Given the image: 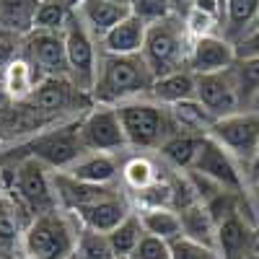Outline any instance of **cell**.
Wrapping results in <instances>:
<instances>
[{
    "label": "cell",
    "mask_w": 259,
    "mask_h": 259,
    "mask_svg": "<svg viewBox=\"0 0 259 259\" xmlns=\"http://www.w3.org/2000/svg\"><path fill=\"white\" fill-rule=\"evenodd\" d=\"M251 106H254V112H259V94L251 99Z\"/></svg>",
    "instance_id": "cell-48"
},
{
    "label": "cell",
    "mask_w": 259,
    "mask_h": 259,
    "mask_svg": "<svg viewBox=\"0 0 259 259\" xmlns=\"http://www.w3.org/2000/svg\"><path fill=\"white\" fill-rule=\"evenodd\" d=\"M52 187L57 194V202H62V207H68L70 212L114 194L109 184H89V182H80L70 174H65V171H57L52 177Z\"/></svg>",
    "instance_id": "cell-16"
},
{
    "label": "cell",
    "mask_w": 259,
    "mask_h": 259,
    "mask_svg": "<svg viewBox=\"0 0 259 259\" xmlns=\"http://www.w3.org/2000/svg\"><path fill=\"white\" fill-rule=\"evenodd\" d=\"M194 8L212 16V18H218V21H223V16H226V6L221 0H194Z\"/></svg>",
    "instance_id": "cell-42"
},
{
    "label": "cell",
    "mask_w": 259,
    "mask_h": 259,
    "mask_svg": "<svg viewBox=\"0 0 259 259\" xmlns=\"http://www.w3.org/2000/svg\"><path fill=\"white\" fill-rule=\"evenodd\" d=\"M171 259H212V249L197 244V241H189V239H177L171 241Z\"/></svg>",
    "instance_id": "cell-40"
},
{
    "label": "cell",
    "mask_w": 259,
    "mask_h": 259,
    "mask_svg": "<svg viewBox=\"0 0 259 259\" xmlns=\"http://www.w3.org/2000/svg\"><path fill=\"white\" fill-rule=\"evenodd\" d=\"M45 80V75H41L36 68H34V62L21 52L8 68L6 73L0 75V83H3V91L8 94L11 101H26L34 91H36V85Z\"/></svg>",
    "instance_id": "cell-20"
},
{
    "label": "cell",
    "mask_w": 259,
    "mask_h": 259,
    "mask_svg": "<svg viewBox=\"0 0 259 259\" xmlns=\"http://www.w3.org/2000/svg\"><path fill=\"white\" fill-rule=\"evenodd\" d=\"M80 140L85 153H112V150L127 148V135L117 106L94 104L80 119Z\"/></svg>",
    "instance_id": "cell-9"
},
{
    "label": "cell",
    "mask_w": 259,
    "mask_h": 259,
    "mask_svg": "<svg viewBox=\"0 0 259 259\" xmlns=\"http://www.w3.org/2000/svg\"><path fill=\"white\" fill-rule=\"evenodd\" d=\"M0 259H3V256H0Z\"/></svg>",
    "instance_id": "cell-54"
},
{
    "label": "cell",
    "mask_w": 259,
    "mask_h": 259,
    "mask_svg": "<svg viewBox=\"0 0 259 259\" xmlns=\"http://www.w3.org/2000/svg\"><path fill=\"white\" fill-rule=\"evenodd\" d=\"M254 26H259V13H256V24H254Z\"/></svg>",
    "instance_id": "cell-51"
},
{
    "label": "cell",
    "mask_w": 259,
    "mask_h": 259,
    "mask_svg": "<svg viewBox=\"0 0 259 259\" xmlns=\"http://www.w3.org/2000/svg\"><path fill=\"white\" fill-rule=\"evenodd\" d=\"M78 228L62 210L34 215L24 233V259H70L78 246Z\"/></svg>",
    "instance_id": "cell-2"
},
{
    "label": "cell",
    "mask_w": 259,
    "mask_h": 259,
    "mask_svg": "<svg viewBox=\"0 0 259 259\" xmlns=\"http://www.w3.org/2000/svg\"><path fill=\"white\" fill-rule=\"evenodd\" d=\"M13 189L21 207L34 215H41L57 207V194L52 179L47 177V163L39 158H18L13 168Z\"/></svg>",
    "instance_id": "cell-8"
},
{
    "label": "cell",
    "mask_w": 259,
    "mask_h": 259,
    "mask_svg": "<svg viewBox=\"0 0 259 259\" xmlns=\"http://www.w3.org/2000/svg\"><path fill=\"white\" fill-rule=\"evenodd\" d=\"M251 174L259 179V148H256V156H254V161H251Z\"/></svg>",
    "instance_id": "cell-45"
},
{
    "label": "cell",
    "mask_w": 259,
    "mask_h": 259,
    "mask_svg": "<svg viewBox=\"0 0 259 259\" xmlns=\"http://www.w3.org/2000/svg\"><path fill=\"white\" fill-rule=\"evenodd\" d=\"M192 171L212 179L215 184H221L223 189H231V192H239L244 189V179H241V171L236 168V161L228 150L215 143L210 135H205L202 145H200V153H197V161H194Z\"/></svg>",
    "instance_id": "cell-13"
},
{
    "label": "cell",
    "mask_w": 259,
    "mask_h": 259,
    "mask_svg": "<svg viewBox=\"0 0 259 259\" xmlns=\"http://www.w3.org/2000/svg\"><path fill=\"white\" fill-rule=\"evenodd\" d=\"M85 153L83 140H80V119L60 124L55 130L36 133L29 143L21 145V158H39L52 168L65 171L70 163H75Z\"/></svg>",
    "instance_id": "cell-5"
},
{
    "label": "cell",
    "mask_w": 259,
    "mask_h": 259,
    "mask_svg": "<svg viewBox=\"0 0 259 259\" xmlns=\"http://www.w3.org/2000/svg\"><path fill=\"white\" fill-rule=\"evenodd\" d=\"M205 135H197V133H177L163 140L161 145V153L166 161H171L177 168L182 171H189L197 161V153H200V145H202Z\"/></svg>",
    "instance_id": "cell-27"
},
{
    "label": "cell",
    "mask_w": 259,
    "mask_h": 259,
    "mask_svg": "<svg viewBox=\"0 0 259 259\" xmlns=\"http://www.w3.org/2000/svg\"><path fill=\"white\" fill-rule=\"evenodd\" d=\"M130 8L145 24H156V21H163L174 13L171 0H130Z\"/></svg>",
    "instance_id": "cell-36"
},
{
    "label": "cell",
    "mask_w": 259,
    "mask_h": 259,
    "mask_svg": "<svg viewBox=\"0 0 259 259\" xmlns=\"http://www.w3.org/2000/svg\"><path fill=\"white\" fill-rule=\"evenodd\" d=\"M122 177H124V182H127V187H130V189L140 192V189L150 187V184H153V182L158 179V171H156L153 161H148V158L138 156V158H130V161L124 163Z\"/></svg>",
    "instance_id": "cell-34"
},
{
    "label": "cell",
    "mask_w": 259,
    "mask_h": 259,
    "mask_svg": "<svg viewBox=\"0 0 259 259\" xmlns=\"http://www.w3.org/2000/svg\"><path fill=\"white\" fill-rule=\"evenodd\" d=\"M218 24H221L218 18H212V16H207V13L197 11V8H192V11H187V13H184V26H187V31H189V36H192V39L215 34Z\"/></svg>",
    "instance_id": "cell-38"
},
{
    "label": "cell",
    "mask_w": 259,
    "mask_h": 259,
    "mask_svg": "<svg viewBox=\"0 0 259 259\" xmlns=\"http://www.w3.org/2000/svg\"><path fill=\"white\" fill-rule=\"evenodd\" d=\"M70 259H75V256H70Z\"/></svg>",
    "instance_id": "cell-53"
},
{
    "label": "cell",
    "mask_w": 259,
    "mask_h": 259,
    "mask_svg": "<svg viewBox=\"0 0 259 259\" xmlns=\"http://www.w3.org/2000/svg\"><path fill=\"white\" fill-rule=\"evenodd\" d=\"M171 6H174V13H177V16L184 18V13L194 8V0H171Z\"/></svg>",
    "instance_id": "cell-43"
},
{
    "label": "cell",
    "mask_w": 259,
    "mask_h": 259,
    "mask_svg": "<svg viewBox=\"0 0 259 259\" xmlns=\"http://www.w3.org/2000/svg\"><path fill=\"white\" fill-rule=\"evenodd\" d=\"M65 3H68V6H70V8H78V6H80V3H83V0H65Z\"/></svg>",
    "instance_id": "cell-47"
},
{
    "label": "cell",
    "mask_w": 259,
    "mask_h": 259,
    "mask_svg": "<svg viewBox=\"0 0 259 259\" xmlns=\"http://www.w3.org/2000/svg\"><path fill=\"white\" fill-rule=\"evenodd\" d=\"M221 3H223V6H226V0H221Z\"/></svg>",
    "instance_id": "cell-52"
},
{
    "label": "cell",
    "mask_w": 259,
    "mask_h": 259,
    "mask_svg": "<svg viewBox=\"0 0 259 259\" xmlns=\"http://www.w3.org/2000/svg\"><path fill=\"white\" fill-rule=\"evenodd\" d=\"M75 8H70L65 0H39L34 13V31H62Z\"/></svg>",
    "instance_id": "cell-30"
},
{
    "label": "cell",
    "mask_w": 259,
    "mask_h": 259,
    "mask_svg": "<svg viewBox=\"0 0 259 259\" xmlns=\"http://www.w3.org/2000/svg\"><path fill=\"white\" fill-rule=\"evenodd\" d=\"M112 244H109V236L91 231V228H83L78 236V246H75V259H112Z\"/></svg>",
    "instance_id": "cell-32"
},
{
    "label": "cell",
    "mask_w": 259,
    "mask_h": 259,
    "mask_svg": "<svg viewBox=\"0 0 259 259\" xmlns=\"http://www.w3.org/2000/svg\"><path fill=\"white\" fill-rule=\"evenodd\" d=\"M150 85H153V73L143 55H104L91 96L96 104L117 106L143 96L145 91L150 94Z\"/></svg>",
    "instance_id": "cell-1"
},
{
    "label": "cell",
    "mask_w": 259,
    "mask_h": 259,
    "mask_svg": "<svg viewBox=\"0 0 259 259\" xmlns=\"http://www.w3.org/2000/svg\"><path fill=\"white\" fill-rule=\"evenodd\" d=\"M171 112V119H174L184 133H197V135H207L210 127L215 122V117L205 109V106L197 101V99H187V101H179L174 106H168Z\"/></svg>",
    "instance_id": "cell-29"
},
{
    "label": "cell",
    "mask_w": 259,
    "mask_h": 259,
    "mask_svg": "<svg viewBox=\"0 0 259 259\" xmlns=\"http://www.w3.org/2000/svg\"><path fill=\"white\" fill-rule=\"evenodd\" d=\"M8 101H11V99H8V94L3 91V83H0V106H6Z\"/></svg>",
    "instance_id": "cell-46"
},
{
    "label": "cell",
    "mask_w": 259,
    "mask_h": 259,
    "mask_svg": "<svg viewBox=\"0 0 259 259\" xmlns=\"http://www.w3.org/2000/svg\"><path fill=\"white\" fill-rule=\"evenodd\" d=\"M21 52H24V36L0 26V75L6 73V68Z\"/></svg>",
    "instance_id": "cell-37"
},
{
    "label": "cell",
    "mask_w": 259,
    "mask_h": 259,
    "mask_svg": "<svg viewBox=\"0 0 259 259\" xmlns=\"http://www.w3.org/2000/svg\"><path fill=\"white\" fill-rule=\"evenodd\" d=\"M39 0H0V26L21 36L34 31V13Z\"/></svg>",
    "instance_id": "cell-28"
},
{
    "label": "cell",
    "mask_w": 259,
    "mask_h": 259,
    "mask_svg": "<svg viewBox=\"0 0 259 259\" xmlns=\"http://www.w3.org/2000/svg\"><path fill=\"white\" fill-rule=\"evenodd\" d=\"M138 215H140V223H143L145 233H150V236H158V239H163L168 244L184 236L182 218L174 207H145Z\"/></svg>",
    "instance_id": "cell-25"
},
{
    "label": "cell",
    "mask_w": 259,
    "mask_h": 259,
    "mask_svg": "<svg viewBox=\"0 0 259 259\" xmlns=\"http://www.w3.org/2000/svg\"><path fill=\"white\" fill-rule=\"evenodd\" d=\"M249 241H251V228L241 218L239 210L218 221V249L223 251L226 259H244Z\"/></svg>",
    "instance_id": "cell-23"
},
{
    "label": "cell",
    "mask_w": 259,
    "mask_h": 259,
    "mask_svg": "<svg viewBox=\"0 0 259 259\" xmlns=\"http://www.w3.org/2000/svg\"><path fill=\"white\" fill-rule=\"evenodd\" d=\"M3 135H6V130H3V124H0V143H3Z\"/></svg>",
    "instance_id": "cell-49"
},
{
    "label": "cell",
    "mask_w": 259,
    "mask_h": 259,
    "mask_svg": "<svg viewBox=\"0 0 259 259\" xmlns=\"http://www.w3.org/2000/svg\"><path fill=\"white\" fill-rule=\"evenodd\" d=\"M24 207L13 197H0V256L3 259H16L18 251L24 254Z\"/></svg>",
    "instance_id": "cell-19"
},
{
    "label": "cell",
    "mask_w": 259,
    "mask_h": 259,
    "mask_svg": "<svg viewBox=\"0 0 259 259\" xmlns=\"http://www.w3.org/2000/svg\"><path fill=\"white\" fill-rule=\"evenodd\" d=\"M145 34H148V24L135 13H130L114 29L106 31L99 41H101L104 55H143Z\"/></svg>",
    "instance_id": "cell-17"
},
{
    "label": "cell",
    "mask_w": 259,
    "mask_h": 259,
    "mask_svg": "<svg viewBox=\"0 0 259 259\" xmlns=\"http://www.w3.org/2000/svg\"><path fill=\"white\" fill-rule=\"evenodd\" d=\"M24 55L34 62V68L45 78H70L68 50L62 31H31L24 36Z\"/></svg>",
    "instance_id": "cell-11"
},
{
    "label": "cell",
    "mask_w": 259,
    "mask_h": 259,
    "mask_svg": "<svg viewBox=\"0 0 259 259\" xmlns=\"http://www.w3.org/2000/svg\"><path fill=\"white\" fill-rule=\"evenodd\" d=\"M143 223H140V215H130L124 223H119L112 233H109V244H112V251L114 256H133L135 246L140 244L143 239Z\"/></svg>",
    "instance_id": "cell-31"
},
{
    "label": "cell",
    "mask_w": 259,
    "mask_h": 259,
    "mask_svg": "<svg viewBox=\"0 0 259 259\" xmlns=\"http://www.w3.org/2000/svg\"><path fill=\"white\" fill-rule=\"evenodd\" d=\"M249 210L254 212V218L259 221V189H256V192L251 194V207H249Z\"/></svg>",
    "instance_id": "cell-44"
},
{
    "label": "cell",
    "mask_w": 259,
    "mask_h": 259,
    "mask_svg": "<svg viewBox=\"0 0 259 259\" xmlns=\"http://www.w3.org/2000/svg\"><path fill=\"white\" fill-rule=\"evenodd\" d=\"M117 112L127 135V145L156 148V145H163V140L168 138L171 112H166L163 104L138 96V99L117 104Z\"/></svg>",
    "instance_id": "cell-4"
},
{
    "label": "cell",
    "mask_w": 259,
    "mask_h": 259,
    "mask_svg": "<svg viewBox=\"0 0 259 259\" xmlns=\"http://www.w3.org/2000/svg\"><path fill=\"white\" fill-rule=\"evenodd\" d=\"M65 174L89 184H109L117 177V163L109 153H83L75 163L65 168Z\"/></svg>",
    "instance_id": "cell-24"
},
{
    "label": "cell",
    "mask_w": 259,
    "mask_h": 259,
    "mask_svg": "<svg viewBox=\"0 0 259 259\" xmlns=\"http://www.w3.org/2000/svg\"><path fill=\"white\" fill-rule=\"evenodd\" d=\"M207 135L221 143L233 158H244L251 166L259 148V112H233L221 117L212 122Z\"/></svg>",
    "instance_id": "cell-10"
},
{
    "label": "cell",
    "mask_w": 259,
    "mask_h": 259,
    "mask_svg": "<svg viewBox=\"0 0 259 259\" xmlns=\"http://www.w3.org/2000/svg\"><path fill=\"white\" fill-rule=\"evenodd\" d=\"M244 259H259V254H249V256H244Z\"/></svg>",
    "instance_id": "cell-50"
},
{
    "label": "cell",
    "mask_w": 259,
    "mask_h": 259,
    "mask_svg": "<svg viewBox=\"0 0 259 259\" xmlns=\"http://www.w3.org/2000/svg\"><path fill=\"white\" fill-rule=\"evenodd\" d=\"M73 212H75V218L83 223V228H91V231H99V233H106V236L133 215L130 207H127V202L119 197L117 192L109 194V197H104V200H99V202L78 207Z\"/></svg>",
    "instance_id": "cell-15"
},
{
    "label": "cell",
    "mask_w": 259,
    "mask_h": 259,
    "mask_svg": "<svg viewBox=\"0 0 259 259\" xmlns=\"http://www.w3.org/2000/svg\"><path fill=\"white\" fill-rule=\"evenodd\" d=\"M236 62V47L226 36L210 34V36H197L192 39V50L187 68L194 75H207V73H221L228 70Z\"/></svg>",
    "instance_id": "cell-14"
},
{
    "label": "cell",
    "mask_w": 259,
    "mask_h": 259,
    "mask_svg": "<svg viewBox=\"0 0 259 259\" xmlns=\"http://www.w3.org/2000/svg\"><path fill=\"white\" fill-rule=\"evenodd\" d=\"M179 218H182V231H184V239L189 241H197L207 249L218 246V226H215L212 215L207 210V205L200 200L184 210H179Z\"/></svg>",
    "instance_id": "cell-22"
},
{
    "label": "cell",
    "mask_w": 259,
    "mask_h": 259,
    "mask_svg": "<svg viewBox=\"0 0 259 259\" xmlns=\"http://www.w3.org/2000/svg\"><path fill=\"white\" fill-rule=\"evenodd\" d=\"M18 104H26L39 117H60L65 112L80 114L83 109H91L96 101L91 94L78 89L68 75H60V78H45L26 101H18Z\"/></svg>",
    "instance_id": "cell-6"
},
{
    "label": "cell",
    "mask_w": 259,
    "mask_h": 259,
    "mask_svg": "<svg viewBox=\"0 0 259 259\" xmlns=\"http://www.w3.org/2000/svg\"><path fill=\"white\" fill-rule=\"evenodd\" d=\"M138 202H140V210H145V207H171L174 205V189H171V182L156 179L150 187L138 192Z\"/></svg>",
    "instance_id": "cell-35"
},
{
    "label": "cell",
    "mask_w": 259,
    "mask_h": 259,
    "mask_svg": "<svg viewBox=\"0 0 259 259\" xmlns=\"http://www.w3.org/2000/svg\"><path fill=\"white\" fill-rule=\"evenodd\" d=\"M194 94H197V75L189 68L158 75V78H153V85H150V96L166 106H174L187 99H197Z\"/></svg>",
    "instance_id": "cell-21"
},
{
    "label": "cell",
    "mask_w": 259,
    "mask_h": 259,
    "mask_svg": "<svg viewBox=\"0 0 259 259\" xmlns=\"http://www.w3.org/2000/svg\"><path fill=\"white\" fill-rule=\"evenodd\" d=\"M256 13H259V0H226V39L228 41H239L246 31L254 29L256 24Z\"/></svg>",
    "instance_id": "cell-26"
},
{
    "label": "cell",
    "mask_w": 259,
    "mask_h": 259,
    "mask_svg": "<svg viewBox=\"0 0 259 259\" xmlns=\"http://www.w3.org/2000/svg\"><path fill=\"white\" fill-rule=\"evenodd\" d=\"M133 259H171V246L168 241L158 239V236L143 233L140 244L133 251Z\"/></svg>",
    "instance_id": "cell-39"
},
{
    "label": "cell",
    "mask_w": 259,
    "mask_h": 259,
    "mask_svg": "<svg viewBox=\"0 0 259 259\" xmlns=\"http://www.w3.org/2000/svg\"><path fill=\"white\" fill-rule=\"evenodd\" d=\"M75 11L89 26V31L99 39L133 13L130 3H122V0H83Z\"/></svg>",
    "instance_id": "cell-18"
},
{
    "label": "cell",
    "mask_w": 259,
    "mask_h": 259,
    "mask_svg": "<svg viewBox=\"0 0 259 259\" xmlns=\"http://www.w3.org/2000/svg\"><path fill=\"white\" fill-rule=\"evenodd\" d=\"M194 96L215 119L239 112L241 96H239V85H236V78H233V65L221 73L197 75V94Z\"/></svg>",
    "instance_id": "cell-12"
},
{
    "label": "cell",
    "mask_w": 259,
    "mask_h": 259,
    "mask_svg": "<svg viewBox=\"0 0 259 259\" xmlns=\"http://www.w3.org/2000/svg\"><path fill=\"white\" fill-rule=\"evenodd\" d=\"M65 50H68V65H70V80L83 89L85 94H94L96 75H99V60H96V41L89 26L83 24L78 11H73L68 26L62 29Z\"/></svg>",
    "instance_id": "cell-7"
},
{
    "label": "cell",
    "mask_w": 259,
    "mask_h": 259,
    "mask_svg": "<svg viewBox=\"0 0 259 259\" xmlns=\"http://www.w3.org/2000/svg\"><path fill=\"white\" fill-rule=\"evenodd\" d=\"M233 47H236V60L259 57V26H254L251 31H246Z\"/></svg>",
    "instance_id": "cell-41"
},
{
    "label": "cell",
    "mask_w": 259,
    "mask_h": 259,
    "mask_svg": "<svg viewBox=\"0 0 259 259\" xmlns=\"http://www.w3.org/2000/svg\"><path fill=\"white\" fill-rule=\"evenodd\" d=\"M233 78L239 85L241 101H249L259 94V57H246L233 62Z\"/></svg>",
    "instance_id": "cell-33"
},
{
    "label": "cell",
    "mask_w": 259,
    "mask_h": 259,
    "mask_svg": "<svg viewBox=\"0 0 259 259\" xmlns=\"http://www.w3.org/2000/svg\"><path fill=\"white\" fill-rule=\"evenodd\" d=\"M192 50V36L184 26V18L171 13L163 21L148 24L145 45H143V60L148 62L153 78L182 70V65H187Z\"/></svg>",
    "instance_id": "cell-3"
}]
</instances>
